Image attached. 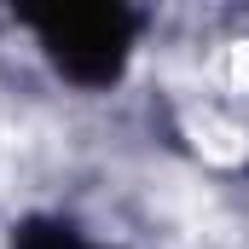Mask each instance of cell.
<instances>
[{"label":"cell","mask_w":249,"mask_h":249,"mask_svg":"<svg viewBox=\"0 0 249 249\" xmlns=\"http://www.w3.org/2000/svg\"><path fill=\"white\" fill-rule=\"evenodd\" d=\"M41 162H47V139L35 133V122L0 105V191H29Z\"/></svg>","instance_id":"cell-1"},{"label":"cell","mask_w":249,"mask_h":249,"mask_svg":"<svg viewBox=\"0 0 249 249\" xmlns=\"http://www.w3.org/2000/svg\"><path fill=\"white\" fill-rule=\"evenodd\" d=\"M191 145L203 151V162H214V168H238V162H249V127L238 122H220V116H191Z\"/></svg>","instance_id":"cell-2"}]
</instances>
